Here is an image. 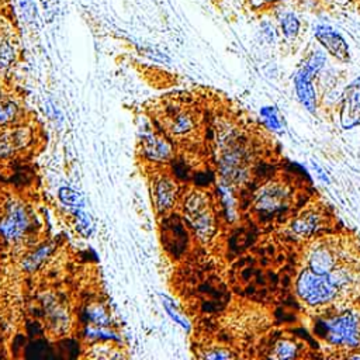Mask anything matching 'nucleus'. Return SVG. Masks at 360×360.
<instances>
[{
  "label": "nucleus",
  "instance_id": "nucleus-7",
  "mask_svg": "<svg viewBox=\"0 0 360 360\" xmlns=\"http://www.w3.org/2000/svg\"><path fill=\"white\" fill-rule=\"evenodd\" d=\"M323 63V58L319 53H314L304 65V68L300 70V73L295 77V87H297V93L301 98V101L309 108L312 110L315 105V93H314V87H312V76L314 73L322 66Z\"/></svg>",
  "mask_w": 360,
  "mask_h": 360
},
{
  "label": "nucleus",
  "instance_id": "nucleus-12",
  "mask_svg": "<svg viewBox=\"0 0 360 360\" xmlns=\"http://www.w3.org/2000/svg\"><path fill=\"white\" fill-rule=\"evenodd\" d=\"M18 107L14 101L0 98V127L8 125L17 120Z\"/></svg>",
  "mask_w": 360,
  "mask_h": 360
},
{
  "label": "nucleus",
  "instance_id": "nucleus-11",
  "mask_svg": "<svg viewBox=\"0 0 360 360\" xmlns=\"http://www.w3.org/2000/svg\"><path fill=\"white\" fill-rule=\"evenodd\" d=\"M301 350L300 343L294 338H278L271 343L270 352L266 357L270 359H295L301 357L298 352Z\"/></svg>",
  "mask_w": 360,
  "mask_h": 360
},
{
  "label": "nucleus",
  "instance_id": "nucleus-8",
  "mask_svg": "<svg viewBox=\"0 0 360 360\" xmlns=\"http://www.w3.org/2000/svg\"><path fill=\"white\" fill-rule=\"evenodd\" d=\"M176 194H177V186L170 177L160 174L153 180L152 197L159 211L169 210L176 201Z\"/></svg>",
  "mask_w": 360,
  "mask_h": 360
},
{
  "label": "nucleus",
  "instance_id": "nucleus-13",
  "mask_svg": "<svg viewBox=\"0 0 360 360\" xmlns=\"http://www.w3.org/2000/svg\"><path fill=\"white\" fill-rule=\"evenodd\" d=\"M14 56H15L14 45L7 38H1L0 39V70H6L10 66V63L14 60Z\"/></svg>",
  "mask_w": 360,
  "mask_h": 360
},
{
  "label": "nucleus",
  "instance_id": "nucleus-1",
  "mask_svg": "<svg viewBox=\"0 0 360 360\" xmlns=\"http://www.w3.org/2000/svg\"><path fill=\"white\" fill-rule=\"evenodd\" d=\"M298 194L295 180L290 173H273L253 193L252 210L256 218L266 225L283 224L294 212Z\"/></svg>",
  "mask_w": 360,
  "mask_h": 360
},
{
  "label": "nucleus",
  "instance_id": "nucleus-9",
  "mask_svg": "<svg viewBox=\"0 0 360 360\" xmlns=\"http://www.w3.org/2000/svg\"><path fill=\"white\" fill-rule=\"evenodd\" d=\"M315 37L336 59H340L343 62L349 60L347 45L345 39L333 28L328 25H319L315 31Z\"/></svg>",
  "mask_w": 360,
  "mask_h": 360
},
{
  "label": "nucleus",
  "instance_id": "nucleus-6",
  "mask_svg": "<svg viewBox=\"0 0 360 360\" xmlns=\"http://www.w3.org/2000/svg\"><path fill=\"white\" fill-rule=\"evenodd\" d=\"M31 214L24 204L13 202L0 222V233L8 243H18L31 228Z\"/></svg>",
  "mask_w": 360,
  "mask_h": 360
},
{
  "label": "nucleus",
  "instance_id": "nucleus-4",
  "mask_svg": "<svg viewBox=\"0 0 360 360\" xmlns=\"http://www.w3.org/2000/svg\"><path fill=\"white\" fill-rule=\"evenodd\" d=\"M184 214L201 239H210L215 231L214 212L208 197L201 191L190 193L184 200Z\"/></svg>",
  "mask_w": 360,
  "mask_h": 360
},
{
  "label": "nucleus",
  "instance_id": "nucleus-3",
  "mask_svg": "<svg viewBox=\"0 0 360 360\" xmlns=\"http://www.w3.org/2000/svg\"><path fill=\"white\" fill-rule=\"evenodd\" d=\"M332 219L328 205L309 202L297 212L287 225V236L292 239H311L328 228Z\"/></svg>",
  "mask_w": 360,
  "mask_h": 360
},
{
  "label": "nucleus",
  "instance_id": "nucleus-14",
  "mask_svg": "<svg viewBox=\"0 0 360 360\" xmlns=\"http://www.w3.org/2000/svg\"><path fill=\"white\" fill-rule=\"evenodd\" d=\"M300 22L292 13H287L281 20V30L287 38H294L298 32Z\"/></svg>",
  "mask_w": 360,
  "mask_h": 360
},
{
  "label": "nucleus",
  "instance_id": "nucleus-15",
  "mask_svg": "<svg viewBox=\"0 0 360 360\" xmlns=\"http://www.w3.org/2000/svg\"><path fill=\"white\" fill-rule=\"evenodd\" d=\"M263 115L264 118L267 120V124L271 125L273 128H277L278 127V120H277V114L273 111V108L267 107L263 110Z\"/></svg>",
  "mask_w": 360,
  "mask_h": 360
},
{
  "label": "nucleus",
  "instance_id": "nucleus-5",
  "mask_svg": "<svg viewBox=\"0 0 360 360\" xmlns=\"http://www.w3.org/2000/svg\"><path fill=\"white\" fill-rule=\"evenodd\" d=\"M163 128L176 138H186L197 132L200 127V118L195 111L184 105L167 107L162 115Z\"/></svg>",
  "mask_w": 360,
  "mask_h": 360
},
{
  "label": "nucleus",
  "instance_id": "nucleus-10",
  "mask_svg": "<svg viewBox=\"0 0 360 360\" xmlns=\"http://www.w3.org/2000/svg\"><path fill=\"white\" fill-rule=\"evenodd\" d=\"M142 149L145 155L152 160L165 162L172 156V146L167 141L156 134H146L142 138Z\"/></svg>",
  "mask_w": 360,
  "mask_h": 360
},
{
  "label": "nucleus",
  "instance_id": "nucleus-2",
  "mask_svg": "<svg viewBox=\"0 0 360 360\" xmlns=\"http://www.w3.org/2000/svg\"><path fill=\"white\" fill-rule=\"evenodd\" d=\"M315 332L338 350H360V312L339 309L336 315L321 316L315 323Z\"/></svg>",
  "mask_w": 360,
  "mask_h": 360
}]
</instances>
